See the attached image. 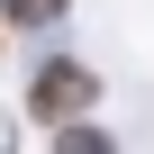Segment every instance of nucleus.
I'll return each instance as SVG.
<instances>
[{"label": "nucleus", "mask_w": 154, "mask_h": 154, "mask_svg": "<svg viewBox=\"0 0 154 154\" xmlns=\"http://www.w3.org/2000/svg\"><path fill=\"white\" fill-rule=\"evenodd\" d=\"M91 91H100V82H91L82 63H45V72H36V91H27V109H36V127H63V118H82V109H91Z\"/></svg>", "instance_id": "1"}, {"label": "nucleus", "mask_w": 154, "mask_h": 154, "mask_svg": "<svg viewBox=\"0 0 154 154\" xmlns=\"http://www.w3.org/2000/svg\"><path fill=\"white\" fill-rule=\"evenodd\" d=\"M54 9H63V0H9V27H45Z\"/></svg>", "instance_id": "2"}]
</instances>
